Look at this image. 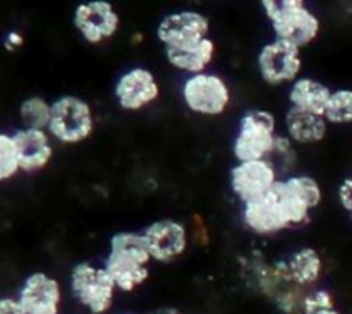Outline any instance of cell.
Listing matches in <instances>:
<instances>
[{"instance_id":"25","label":"cell","mask_w":352,"mask_h":314,"mask_svg":"<svg viewBox=\"0 0 352 314\" xmlns=\"http://www.w3.org/2000/svg\"><path fill=\"white\" fill-rule=\"evenodd\" d=\"M327 309H336V298L329 289H309L302 299V314H315Z\"/></svg>"},{"instance_id":"7","label":"cell","mask_w":352,"mask_h":314,"mask_svg":"<svg viewBox=\"0 0 352 314\" xmlns=\"http://www.w3.org/2000/svg\"><path fill=\"white\" fill-rule=\"evenodd\" d=\"M181 98L186 109L199 117H220L232 103V89L222 74L213 71L188 76L182 81Z\"/></svg>"},{"instance_id":"32","label":"cell","mask_w":352,"mask_h":314,"mask_svg":"<svg viewBox=\"0 0 352 314\" xmlns=\"http://www.w3.org/2000/svg\"><path fill=\"white\" fill-rule=\"evenodd\" d=\"M122 314H129V313H122Z\"/></svg>"},{"instance_id":"9","label":"cell","mask_w":352,"mask_h":314,"mask_svg":"<svg viewBox=\"0 0 352 314\" xmlns=\"http://www.w3.org/2000/svg\"><path fill=\"white\" fill-rule=\"evenodd\" d=\"M280 179V170L272 160L237 161L229 172V188L244 206L270 194Z\"/></svg>"},{"instance_id":"14","label":"cell","mask_w":352,"mask_h":314,"mask_svg":"<svg viewBox=\"0 0 352 314\" xmlns=\"http://www.w3.org/2000/svg\"><path fill=\"white\" fill-rule=\"evenodd\" d=\"M241 220L248 232L258 237H272L294 229L287 210L284 208L274 189L265 198L244 205L241 210Z\"/></svg>"},{"instance_id":"20","label":"cell","mask_w":352,"mask_h":314,"mask_svg":"<svg viewBox=\"0 0 352 314\" xmlns=\"http://www.w3.org/2000/svg\"><path fill=\"white\" fill-rule=\"evenodd\" d=\"M285 263L299 287H302L305 291L320 287V280H322L323 270H325V261L318 249L311 246L299 247L285 258Z\"/></svg>"},{"instance_id":"16","label":"cell","mask_w":352,"mask_h":314,"mask_svg":"<svg viewBox=\"0 0 352 314\" xmlns=\"http://www.w3.org/2000/svg\"><path fill=\"white\" fill-rule=\"evenodd\" d=\"M19 167L23 172L43 170L54 158V144L48 131L19 129L12 134Z\"/></svg>"},{"instance_id":"18","label":"cell","mask_w":352,"mask_h":314,"mask_svg":"<svg viewBox=\"0 0 352 314\" xmlns=\"http://www.w3.org/2000/svg\"><path fill=\"white\" fill-rule=\"evenodd\" d=\"M164 54L168 65L188 78V76L210 71V65L213 64L217 57V43L210 36L199 43L189 45V47L167 48V50H164Z\"/></svg>"},{"instance_id":"19","label":"cell","mask_w":352,"mask_h":314,"mask_svg":"<svg viewBox=\"0 0 352 314\" xmlns=\"http://www.w3.org/2000/svg\"><path fill=\"white\" fill-rule=\"evenodd\" d=\"M332 91L333 89L330 88L329 85H325L323 81H320V79L311 78V76H301V78L296 79V81L289 86V109L323 115Z\"/></svg>"},{"instance_id":"22","label":"cell","mask_w":352,"mask_h":314,"mask_svg":"<svg viewBox=\"0 0 352 314\" xmlns=\"http://www.w3.org/2000/svg\"><path fill=\"white\" fill-rule=\"evenodd\" d=\"M330 126H351L352 124V89L337 88L330 95L323 112Z\"/></svg>"},{"instance_id":"6","label":"cell","mask_w":352,"mask_h":314,"mask_svg":"<svg viewBox=\"0 0 352 314\" xmlns=\"http://www.w3.org/2000/svg\"><path fill=\"white\" fill-rule=\"evenodd\" d=\"M69 291L74 301L89 314H109L119 292L103 263L93 261H81L72 267Z\"/></svg>"},{"instance_id":"11","label":"cell","mask_w":352,"mask_h":314,"mask_svg":"<svg viewBox=\"0 0 352 314\" xmlns=\"http://www.w3.org/2000/svg\"><path fill=\"white\" fill-rule=\"evenodd\" d=\"M212 23L206 14L195 9H182L168 12L158 21L155 36L164 50L189 47L210 38Z\"/></svg>"},{"instance_id":"8","label":"cell","mask_w":352,"mask_h":314,"mask_svg":"<svg viewBox=\"0 0 352 314\" xmlns=\"http://www.w3.org/2000/svg\"><path fill=\"white\" fill-rule=\"evenodd\" d=\"M305 60L302 50L287 41L272 38L260 48L256 55V69L260 78L268 86H291L301 78Z\"/></svg>"},{"instance_id":"2","label":"cell","mask_w":352,"mask_h":314,"mask_svg":"<svg viewBox=\"0 0 352 314\" xmlns=\"http://www.w3.org/2000/svg\"><path fill=\"white\" fill-rule=\"evenodd\" d=\"M274 38L305 50L318 40L322 21L302 0H261Z\"/></svg>"},{"instance_id":"1","label":"cell","mask_w":352,"mask_h":314,"mask_svg":"<svg viewBox=\"0 0 352 314\" xmlns=\"http://www.w3.org/2000/svg\"><path fill=\"white\" fill-rule=\"evenodd\" d=\"M151 263L153 260L143 232L120 230L109 239V253L103 267L119 292L133 294L143 287L150 278Z\"/></svg>"},{"instance_id":"12","label":"cell","mask_w":352,"mask_h":314,"mask_svg":"<svg viewBox=\"0 0 352 314\" xmlns=\"http://www.w3.org/2000/svg\"><path fill=\"white\" fill-rule=\"evenodd\" d=\"M162 95V86L151 69L134 65L117 78L113 98L124 112H141L153 105Z\"/></svg>"},{"instance_id":"10","label":"cell","mask_w":352,"mask_h":314,"mask_svg":"<svg viewBox=\"0 0 352 314\" xmlns=\"http://www.w3.org/2000/svg\"><path fill=\"white\" fill-rule=\"evenodd\" d=\"M72 24L82 41L98 47L119 33L122 19L109 0H86L76 5Z\"/></svg>"},{"instance_id":"3","label":"cell","mask_w":352,"mask_h":314,"mask_svg":"<svg viewBox=\"0 0 352 314\" xmlns=\"http://www.w3.org/2000/svg\"><path fill=\"white\" fill-rule=\"evenodd\" d=\"M246 277L277 311L282 314H302V299L308 291L296 284L285 260L268 263L254 258L248 261Z\"/></svg>"},{"instance_id":"21","label":"cell","mask_w":352,"mask_h":314,"mask_svg":"<svg viewBox=\"0 0 352 314\" xmlns=\"http://www.w3.org/2000/svg\"><path fill=\"white\" fill-rule=\"evenodd\" d=\"M19 115L24 129L47 131L52 117V103L41 96H30L21 103Z\"/></svg>"},{"instance_id":"30","label":"cell","mask_w":352,"mask_h":314,"mask_svg":"<svg viewBox=\"0 0 352 314\" xmlns=\"http://www.w3.org/2000/svg\"><path fill=\"white\" fill-rule=\"evenodd\" d=\"M315 314H342L339 311V309H327V311H320V313H315Z\"/></svg>"},{"instance_id":"24","label":"cell","mask_w":352,"mask_h":314,"mask_svg":"<svg viewBox=\"0 0 352 314\" xmlns=\"http://www.w3.org/2000/svg\"><path fill=\"white\" fill-rule=\"evenodd\" d=\"M19 170V158H17L14 137L0 133V182L14 177Z\"/></svg>"},{"instance_id":"27","label":"cell","mask_w":352,"mask_h":314,"mask_svg":"<svg viewBox=\"0 0 352 314\" xmlns=\"http://www.w3.org/2000/svg\"><path fill=\"white\" fill-rule=\"evenodd\" d=\"M0 314H28L19 299H0Z\"/></svg>"},{"instance_id":"26","label":"cell","mask_w":352,"mask_h":314,"mask_svg":"<svg viewBox=\"0 0 352 314\" xmlns=\"http://www.w3.org/2000/svg\"><path fill=\"white\" fill-rule=\"evenodd\" d=\"M337 199H339V205L342 206L344 212H347L351 215L352 213V175L344 179L342 182L337 188Z\"/></svg>"},{"instance_id":"31","label":"cell","mask_w":352,"mask_h":314,"mask_svg":"<svg viewBox=\"0 0 352 314\" xmlns=\"http://www.w3.org/2000/svg\"><path fill=\"white\" fill-rule=\"evenodd\" d=\"M351 220H352V213H351Z\"/></svg>"},{"instance_id":"13","label":"cell","mask_w":352,"mask_h":314,"mask_svg":"<svg viewBox=\"0 0 352 314\" xmlns=\"http://www.w3.org/2000/svg\"><path fill=\"white\" fill-rule=\"evenodd\" d=\"M144 240L150 249L153 263H174L181 260L189 249L191 236L189 229L175 218H158L144 227Z\"/></svg>"},{"instance_id":"29","label":"cell","mask_w":352,"mask_h":314,"mask_svg":"<svg viewBox=\"0 0 352 314\" xmlns=\"http://www.w3.org/2000/svg\"><path fill=\"white\" fill-rule=\"evenodd\" d=\"M151 314H182L177 308H158Z\"/></svg>"},{"instance_id":"17","label":"cell","mask_w":352,"mask_h":314,"mask_svg":"<svg viewBox=\"0 0 352 314\" xmlns=\"http://www.w3.org/2000/svg\"><path fill=\"white\" fill-rule=\"evenodd\" d=\"M330 124L320 113L287 109L284 115V134L296 146H315L329 136Z\"/></svg>"},{"instance_id":"15","label":"cell","mask_w":352,"mask_h":314,"mask_svg":"<svg viewBox=\"0 0 352 314\" xmlns=\"http://www.w3.org/2000/svg\"><path fill=\"white\" fill-rule=\"evenodd\" d=\"M17 299L28 314H58L62 304V287L52 275L34 271L24 280Z\"/></svg>"},{"instance_id":"4","label":"cell","mask_w":352,"mask_h":314,"mask_svg":"<svg viewBox=\"0 0 352 314\" xmlns=\"http://www.w3.org/2000/svg\"><path fill=\"white\" fill-rule=\"evenodd\" d=\"M278 120L267 109H250L241 115L230 151L234 160H270L278 136Z\"/></svg>"},{"instance_id":"23","label":"cell","mask_w":352,"mask_h":314,"mask_svg":"<svg viewBox=\"0 0 352 314\" xmlns=\"http://www.w3.org/2000/svg\"><path fill=\"white\" fill-rule=\"evenodd\" d=\"M270 160L277 165L280 174L282 172H287V175L294 174V167L298 164V146L284 133H280L275 141V150Z\"/></svg>"},{"instance_id":"5","label":"cell","mask_w":352,"mask_h":314,"mask_svg":"<svg viewBox=\"0 0 352 314\" xmlns=\"http://www.w3.org/2000/svg\"><path fill=\"white\" fill-rule=\"evenodd\" d=\"M96 127V115L91 103L78 95L58 96L52 102L48 134L64 146H78L91 137Z\"/></svg>"},{"instance_id":"28","label":"cell","mask_w":352,"mask_h":314,"mask_svg":"<svg viewBox=\"0 0 352 314\" xmlns=\"http://www.w3.org/2000/svg\"><path fill=\"white\" fill-rule=\"evenodd\" d=\"M23 43H24V38L21 36L19 33H9V36H7V40H6V45H7V48H9V50L19 48Z\"/></svg>"}]
</instances>
